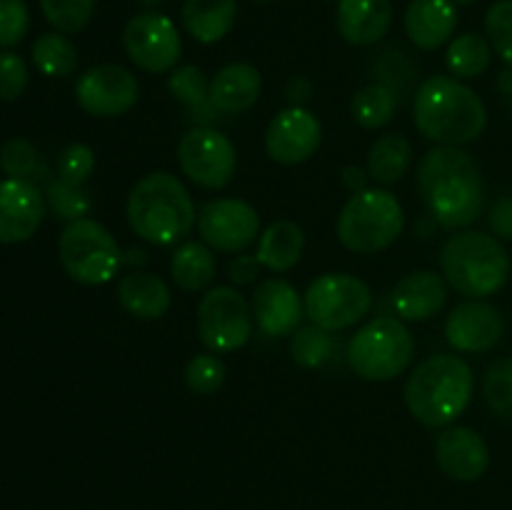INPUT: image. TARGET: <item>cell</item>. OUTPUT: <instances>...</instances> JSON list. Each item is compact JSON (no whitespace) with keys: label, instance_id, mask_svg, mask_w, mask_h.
<instances>
[{"label":"cell","instance_id":"1","mask_svg":"<svg viewBox=\"0 0 512 510\" xmlns=\"http://www.w3.org/2000/svg\"><path fill=\"white\" fill-rule=\"evenodd\" d=\"M418 188L433 223L465 230L483 215L485 180L473 155L458 145H435L418 165Z\"/></svg>","mask_w":512,"mask_h":510},{"label":"cell","instance_id":"2","mask_svg":"<svg viewBox=\"0 0 512 510\" xmlns=\"http://www.w3.org/2000/svg\"><path fill=\"white\" fill-rule=\"evenodd\" d=\"M413 123L433 143L460 148L483 135L488 108L463 80L430 75L413 95Z\"/></svg>","mask_w":512,"mask_h":510},{"label":"cell","instance_id":"3","mask_svg":"<svg viewBox=\"0 0 512 510\" xmlns=\"http://www.w3.org/2000/svg\"><path fill=\"white\" fill-rule=\"evenodd\" d=\"M475 375L468 360L455 353L428 355L408 375L403 388L405 408L425 428H448L468 410Z\"/></svg>","mask_w":512,"mask_h":510},{"label":"cell","instance_id":"4","mask_svg":"<svg viewBox=\"0 0 512 510\" xmlns=\"http://www.w3.org/2000/svg\"><path fill=\"white\" fill-rule=\"evenodd\" d=\"M125 215L130 230L150 245L180 243L198 225L193 195L183 180L168 170L143 175L130 188Z\"/></svg>","mask_w":512,"mask_h":510},{"label":"cell","instance_id":"5","mask_svg":"<svg viewBox=\"0 0 512 510\" xmlns=\"http://www.w3.org/2000/svg\"><path fill=\"white\" fill-rule=\"evenodd\" d=\"M443 278L465 300H485L505 288L510 255L500 238L483 230H455L440 253Z\"/></svg>","mask_w":512,"mask_h":510},{"label":"cell","instance_id":"6","mask_svg":"<svg viewBox=\"0 0 512 510\" xmlns=\"http://www.w3.org/2000/svg\"><path fill=\"white\" fill-rule=\"evenodd\" d=\"M405 210L385 188L353 193L338 215V238L348 250L373 255L388 250L403 235Z\"/></svg>","mask_w":512,"mask_h":510},{"label":"cell","instance_id":"7","mask_svg":"<svg viewBox=\"0 0 512 510\" xmlns=\"http://www.w3.org/2000/svg\"><path fill=\"white\" fill-rule=\"evenodd\" d=\"M415 355V338L405 320L378 315L368 320L348 343L350 370L370 383H385L408 370Z\"/></svg>","mask_w":512,"mask_h":510},{"label":"cell","instance_id":"8","mask_svg":"<svg viewBox=\"0 0 512 510\" xmlns=\"http://www.w3.org/2000/svg\"><path fill=\"white\" fill-rule=\"evenodd\" d=\"M58 255L65 273L80 285L110 283L123 265L118 240L93 218H80L65 225L58 238Z\"/></svg>","mask_w":512,"mask_h":510},{"label":"cell","instance_id":"9","mask_svg":"<svg viewBox=\"0 0 512 510\" xmlns=\"http://www.w3.org/2000/svg\"><path fill=\"white\" fill-rule=\"evenodd\" d=\"M305 318L328 333L358 325L373 308V290L350 273H323L303 295Z\"/></svg>","mask_w":512,"mask_h":510},{"label":"cell","instance_id":"10","mask_svg":"<svg viewBox=\"0 0 512 510\" xmlns=\"http://www.w3.org/2000/svg\"><path fill=\"white\" fill-rule=\"evenodd\" d=\"M198 335L210 353H235L253 335V308L233 285L205 290L195 313Z\"/></svg>","mask_w":512,"mask_h":510},{"label":"cell","instance_id":"11","mask_svg":"<svg viewBox=\"0 0 512 510\" xmlns=\"http://www.w3.org/2000/svg\"><path fill=\"white\" fill-rule=\"evenodd\" d=\"M123 48L135 68L150 75H163L178 68L183 38L168 15L160 10H143L125 23Z\"/></svg>","mask_w":512,"mask_h":510},{"label":"cell","instance_id":"12","mask_svg":"<svg viewBox=\"0 0 512 510\" xmlns=\"http://www.w3.org/2000/svg\"><path fill=\"white\" fill-rule=\"evenodd\" d=\"M180 173L205 190H220L238 170V153L228 135L213 125H195L178 140Z\"/></svg>","mask_w":512,"mask_h":510},{"label":"cell","instance_id":"13","mask_svg":"<svg viewBox=\"0 0 512 510\" xmlns=\"http://www.w3.org/2000/svg\"><path fill=\"white\" fill-rule=\"evenodd\" d=\"M198 233L218 253H243L260 238V215L238 198H215L200 208Z\"/></svg>","mask_w":512,"mask_h":510},{"label":"cell","instance_id":"14","mask_svg":"<svg viewBox=\"0 0 512 510\" xmlns=\"http://www.w3.org/2000/svg\"><path fill=\"white\" fill-rule=\"evenodd\" d=\"M140 83L133 70L118 63H103L85 70L75 83V100L93 118H118L135 108Z\"/></svg>","mask_w":512,"mask_h":510},{"label":"cell","instance_id":"15","mask_svg":"<svg viewBox=\"0 0 512 510\" xmlns=\"http://www.w3.org/2000/svg\"><path fill=\"white\" fill-rule=\"evenodd\" d=\"M323 143V125L308 108L288 105L265 128V153L280 165H300Z\"/></svg>","mask_w":512,"mask_h":510},{"label":"cell","instance_id":"16","mask_svg":"<svg viewBox=\"0 0 512 510\" xmlns=\"http://www.w3.org/2000/svg\"><path fill=\"white\" fill-rule=\"evenodd\" d=\"M505 330L503 313L488 300H463L445 318L443 333L455 353H488Z\"/></svg>","mask_w":512,"mask_h":510},{"label":"cell","instance_id":"17","mask_svg":"<svg viewBox=\"0 0 512 510\" xmlns=\"http://www.w3.org/2000/svg\"><path fill=\"white\" fill-rule=\"evenodd\" d=\"M45 218V195L30 180H0V245L25 243Z\"/></svg>","mask_w":512,"mask_h":510},{"label":"cell","instance_id":"18","mask_svg":"<svg viewBox=\"0 0 512 510\" xmlns=\"http://www.w3.org/2000/svg\"><path fill=\"white\" fill-rule=\"evenodd\" d=\"M250 308L258 328L270 338H290L305 318L303 298L285 278L260 280Z\"/></svg>","mask_w":512,"mask_h":510},{"label":"cell","instance_id":"19","mask_svg":"<svg viewBox=\"0 0 512 510\" xmlns=\"http://www.w3.org/2000/svg\"><path fill=\"white\" fill-rule=\"evenodd\" d=\"M435 460L448 478L473 483L490 465V448L478 430L468 425H448L435 440Z\"/></svg>","mask_w":512,"mask_h":510},{"label":"cell","instance_id":"20","mask_svg":"<svg viewBox=\"0 0 512 510\" xmlns=\"http://www.w3.org/2000/svg\"><path fill=\"white\" fill-rule=\"evenodd\" d=\"M448 280L435 270H413L398 280L393 290V308L400 320L423 323L438 315L448 303Z\"/></svg>","mask_w":512,"mask_h":510},{"label":"cell","instance_id":"21","mask_svg":"<svg viewBox=\"0 0 512 510\" xmlns=\"http://www.w3.org/2000/svg\"><path fill=\"white\" fill-rule=\"evenodd\" d=\"M403 25L415 48L438 50L458 30V5L453 0H410Z\"/></svg>","mask_w":512,"mask_h":510},{"label":"cell","instance_id":"22","mask_svg":"<svg viewBox=\"0 0 512 510\" xmlns=\"http://www.w3.org/2000/svg\"><path fill=\"white\" fill-rule=\"evenodd\" d=\"M335 23L345 43L370 48L388 35L393 25V3L390 0H338Z\"/></svg>","mask_w":512,"mask_h":510},{"label":"cell","instance_id":"23","mask_svg":"<svg viewBox=\"0 0 512 510\" xmlns=\"http://www.w3.org/2000/svg\"><path fill=\"white\" fill-rule=\"evenodd\" d=\"M263 75L253 63H228L210 78V103L220 115L248 113L260 98Z\"/></svg>","mask_w":512,"mask_h":510},{"label":"cell","instance_id":"24","mask_svg":"<svg viewBox=\"0 0 512 510\" xmlns=\"http://www.w3.org/2000/svg\"><path fill=\"white\" fill-rule=\"evenodd\" d=\"M118 300L125 313L138 320H160L170 310L173 295L163 278L145 270H130L118 283Z\"/></svg>","mask_w":512,"mask_h":510},{"label":"cell","instance_id":"25","mask_svg":"<svg viewBox=\"0 0 512 510\" xmlns=\"http://www.w3.org/2000/svg\"><path fill=\"white\" fill-rule=\"evenodd\" d=\"M238 20V0H185L180 23L185 33L203 45L220 43Z\"/></svg>","mask_w":512,"mask_h":510},{"label":"cell","instance_id":"26","mask_svg":"<svg viewBox=\"0 0 512 510\" xmlns=\"http://www.w3.org/2000/svg\"><path fill=\"white\" fill-rule=\"evenodd\" d=\"M305 250V233L293 220H275L260 233L255 258L270 273H288L300 263Z\"/></svg>","mask_w":512,"mask_h":510},{"label":"cell","instance_id":"27","mask_svg":"<svg viewBox=\"0 0 512 510\" xmlns=\"http://www.w3.org/2000/svg\"><path fill=\"white\" fill-rule=\"evenodd\" d=\"M170 275L185 293L210 290L215 275H218L215 250L208 248L203 240H185L170 255Z\"/></svg>","mask_w":512,"mask_h":510},{"label":"cell","instance_id":"28","mask_svg":"<svg viewBox=\"0 0 512 510\" xmlns=\"http://www.w3.org/2000/svg\"><path fill=\"white\" fill-rule=\"evenodd\" d=\"M168 90L178 103L185 105L188 115L198 125H210L218 118V110L210 103V80L198 65H178L168 75Z\"/></svg>","mask_w":512,"mask_h":510},{"label":"cell","instance_id":"29","mask_svg":"<svg viewBox=\"0 0 512 510\" xmlns=\"http://www.w3.org/2000/svg\"><path fill=\"white\" fill-rule=\"evenodd\" d=\"M413 165V145L403 133H385L370 145L368 175L380 185H395Z\"/></svg>","mask_w":512,"mask_h":510},{"label":"cell","instance_id":"30","mask_svg":"<svg viewBox=\"0 0 512 510\" xmlns=\"http://www.w3.org/2000/svg\"><path fill=\"white\" fill-rule=\"evenodd\" d=\"M493 60V45L485 35L463 33L453 38L445 50V65L450 75L458 80H475L490 68Z\"/></svg>","mask_w":512,"mask_h":510},{"label":"cell","instance_id":"31","mask_svg":"<svg viewBox=\"0 0 512 510\" xmlns=\"http://www.w3.org/2000/svg\"><path fill=\"white\" fill-rule=\"evenodd\" d=\"M373 78L375 83L388 85V88L398 95L400 103H403V98L415 95V90L420 88V65L415 63V58L408 50L400 48V45H390V48H385L383 53L375 58Z\"/></svg>","mask_w":512,"mask_h":510},{"label":"cell","instance_id":"32","mask_svg":"<svg viewBox=\"0 0 512 510\" xmlns=\"http://www.w3.org/2000/svg\"><path fill=\"white\" fill-rule=\"evenodd\" d=\"M33 65L48 78H70L78 70V48L65 33H43L33 43Z\"/></svg>","mask_w":512,"mask_h":510},{"label":"cell","instance_id":"33","mask_svg":"<svg viewBox=\"0 0 512 510\" xmlns=\"http://www.w3.org/2000/svg\"><path fill=\"white\" fill-rule=\"evenodd\" d=\"M400 98L383 83H368L355 93L353 103H350V113L353 120L365 130H378L388 125L398 113Z\"/></svg>","mask_w":512,"mask_h":510},{"label":"cell","instance_id":"34","mask_svg":"<svg viewBox=\"0 0 512 510\" xmlns=\"http://www.w3.org/2000/svg\"><path fill=\"white\" fill-rule=\"evenodd\" d=\"M333 335L328 330L318 328V325H300L293 335H290V355L300 368H323L330 358H333Z\"/></svg>","mask_w":512,"mask_h":510},{"label":"cell","instance_id":"35","mask_svg":"<svg viewBox=\"0 0 512 510\" xmlns=\"http://www.w3.org/2000/svg\"><path fill=\"white\" fill-rule=\"evenodd\" d=\"M45 205L50 208V213L55 218L65 220V223H73V220L85 218L90 213V195L83 185L65 183V180H50L48 188H45Z\"/></svg>","mask_w":512,"mask_h":510},{"label":"cell","instance_id":"36","mask_svg":"<svg viewBox=\"0 0 512 510\" xmlns=\"http://www.w3.org/2000/svg\"><path fill=\"white\" fill-rule=\"evenodd\" d=\"M95 5L98 0H40L45 20L65 35L85 30V25L93 20Z\"/></svg>","mask_w":512,"mask_h":510},{"label":"cell","instance_id":"37","mask_svg":"<svg viewBox=\"0 0 512 510\" xmlns=\"http://www.w3.org/2000/svg\"><path fill=\"white\" fill-rule=\"evenodd\" d=\"M483 395L498 418L512 423V358H500L485 370Z\"/></svg>","mask_w":512,"mask_h":510},{"label":"cell","instance_id":"38","mask_svg":"<svg viewBox=\"0 0 512 510\" xmlns=\"http://www.w3.org/2000/svg\"><path fill=\"white\" fill-rule=\"evenodd\" d=\"M185 385L195 395H213L225 383V363L218 353H198L188 360L183 370Z\"/></svg>","mask_w":512,"mask_h":510},{"label":"cell","instance_id":"39","mask_svg":"<svg viewBox=\"0 0 512 510\" xmlns=\"http://www.w3.org/2000/svg\"><path fill=\"white\" fill-rule=\"evenodd\" d=\"M485 33L495 53L512 68V0H498L485 13Z\"/></svg>","mask_w":512,"mask_h":510},{"label":"cell","instance_id":"40","mask_svg":"<svg viewBox=\"0 0 512 510\" xmlns=\"http://www.w3.org/2000/svg\"><path fill=\"white\" fill-rule=\"evenodd\" d=\"M38 150L30 140L25 138H10L8 143H3L0 148V168H3L5 175L10 178L28 180L38 173Z\"/></svg>","mask_w":512,"mask_h":510},{"label":"cell","instance_id":"41","mask_svg":"<svg viewBox=\"0 0 512 510\" xmlns=\"http://www.w3.org/2000/svg\"><path fill=\"white\" fill-rule=\"evenodd\" d=\"M95 170V153L85 143H70L58 155V178L65 183L85 185Z\"/></svg>","mask_w":512,"mask_h":510},{"label":"cell","instance_id":"42","mask_svg":"<svg viewBox=\"0 0 512 510\" xmlns=\"http://www.w3.org/2000/svg\"><path fill=\"white\" fill-rule=\"evenodd\" d=\"M30 10L25 0H0V48H13L28 35Z\"/></svg>","mask_w":512,"mask_h":510},{"label":"cell","instance_id":"43","mask_svg":"<svg viewBox=\"0 0 512 510\" xmlns=\"http://www.w3.org/2000/svg\"><path fill=\"white\" fill-rule=\"evenodd\" d=\"M28 63L13 50L0 53V100H18L28 88Z\"/></svg>","mask_w":512,"mask_h":510},{"label":"cell","instance_id":"44","mask_svg":"<svg viewBox=\"0 0 512 510\" xmlns=\"http://www.w3.org/2000/svg\"><path fill=\"white\" fill-rule=\"evenodd\" d=\"M488 223L495 238L512 240V195H503L490 205Z\"/></svg>","mask_w":512,"mask_h":510},{"label":"cell","instance_id":"45","mask_svg":"<svg viewBox=\"0 0 512 510\" xmlns=\"http://www.w3.org/2000/svg\"><path fill=\"white\" fill-rule=\"evenodd\" d=\"M263 270V265L258 263L255 255H238V258L230 263V280L235 285H245V283H253L258 278V273Z\"/></svg>","mask_w":512,"mask_h":510},{"label":"cell","instance_id":"46","mask_svg":"<svg viewBox=\"0 0 512 510\" xmlns=\"http://www.w3.org/2000/svg\"><path fill=\"white\" fill-rule=\"evenodd\" d=\"M313 95V83H310L305 75H293V78L285 83V100L290 105H298V108H305V103Z\"/></svg>","mask_w":512,"mask_h":510},{"label":"cell","instance_id":"47","mask_svg":"<svg viewBox=\"0 0 512 510\" xmlns=\"http://www.w3.org/2000/svg\"><path fill=\"white\" fill-rule=\"evenodd\" d=\"M368 173H365L363 168H358V165H348V168H343V185L350 190V193H360V190L368 188Z\"/></svg>","mask_w":512,"mask_h":510},{"label":"cell","instance_id":"48","mask_svg":"<svg viewBox=\"0 0 512 510\" xmlns=\"http://www.w3.org/2000/svg\"><path fill=\"white\" fill-rule=\"evenodd\" d=\"M498 88L503 90L505 98H508L510 103H512V68H505L503 73H500V78H498Z\"/></svg>","mask_w":512,"mask_h":510},{"label":"cell","instance_id":"49","mask_svg":"<svg viewBox=\"0 0 512 510\" xmlns=\"http://www.w3.org/2000/svg\"><path fill=\"white\" fill-rule=\"evenodd\" d=\"M138 3L143 5L145 10H158L160 5H165V3H168V0H138Z\"/></svg>","mask_w":512,"mask_h":510},{"label":"cell","instance_id":"50","mask_svg":"<svg viewBox=\"0 0 512 510\" xmlns=\"http://www.w3.org/2000/svg\"><path fill=\"white\" fill-rule=\"evenodd\" d=\"M453 3L458 5V8H470V5L478 3V0H453Z\"/></svg>","mask_w":512,"mask_h":510},{"label":"cell","instance_id":"51","mask_svg":"<svg viewBox=\"0 0 512 510\" xmlns=\"http://www.w3.org/2000/svg\"><path fill=\"white\" fill-rule=\"evenodd\" d=\"M255 3H275V0H255Z\"/></svg>","mask_w":512,"mask_h":510}]
</instances>
